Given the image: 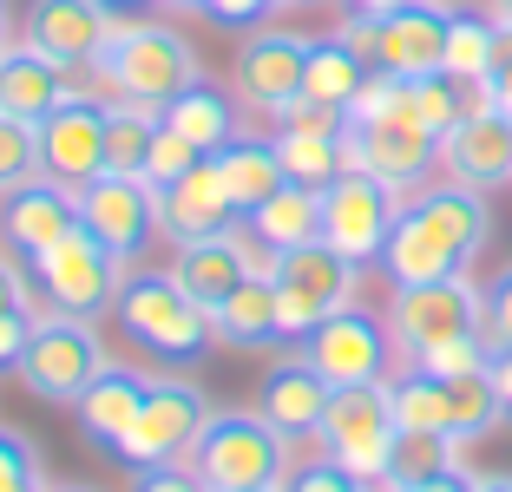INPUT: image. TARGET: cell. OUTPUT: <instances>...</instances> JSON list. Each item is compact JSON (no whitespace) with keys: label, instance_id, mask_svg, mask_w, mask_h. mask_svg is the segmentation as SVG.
<instances>
[{"label":"cell","instance_id":"cell-1","mask_svg":"<svg viewBox=\"0 0 512 492\" xmlns=\"http://www.w3.org/2000/svg\"><path fill=\"white\" fill-rule=\"evenodd\" d=\"M493 243V204L473 184H421L414 197H401V217L388 230V250H381V269L388 283H440V276H467L480 263V250Z\"/></svg>","mask_w":512,"mask_h":492},{"label":"cell","instance_id":"cell-2","mask_svg":"<svg viewBox=\"0 0 512 492\" xmlns=\"http://www.w3.org/2000/svg\"><path fill=\"white\" fill-rule=\"evenodd\" d=\"M92 79L106 86V99H132V105L165 112L184 86L204 79V60H197V46L184 40L178 27H158V20H119L112 40L99 46V60H92Z\"/></svg>","mask_w":512,"mask_h":492},{"label":"cell","instance_id":"cell-3","mask_svg":"<svg viewBox=\"0 0 512 492\" xmlns=\"http://www.w3.org/2000/svg\"><path fill=\"white\" fill-rule=\"evenodd\" d=\"M119 328L138 348L165 361V368H197V361L217 348V322L204 302H191L178 289V276H158V269H132L119 289Z\"/></svg>","mask_w":512,"mask_h":492},{"label":"cell","instance_id":"cell-4","mask_svg":"<svg viewBox=\"0 0 512 492\" xmlns=\"http://www.w3.org/2000/svg\"><path fill=\"white\" fill-rule=\"evenodd\" d=\"M191 466L211 492H243V486H283L289 479V440L256 414V407H224L204 420L191 447Z\"/></svg>","mask_w":512,"mask_h":492},{"label":"cell","instance_id":"cell-5","mask_svg":"<svg viewBox=\"0 0 512 492\" xmlns=\"http://www.w3.org/2000/svg\"><path fill=\"white\" fill-rule=\"evenodd\" d=\"M316 440H322V460H335L342 473L362 479V486H394V447H401V427H394L388 381L335 388Z\"/></svg>","mask_w":512,"mask_h":492},{"label":"cell","instance_id":"cell-6","mask_svg":"<svg viewBox=\"0 0 512 492\" xmlns=\"http://www.w3.org/2000/svg\"><path fill=\"white\" fill-rule=\"evenodd\" d=\"M99 368H106L99 328L79 322V315L46 309L40 322H33V342H27V355H20L14 374L27 381V394H40V401H53V407H73L79 394L99 381Z\"/></svg>","mask_w":512,"mask_h":492},{"label":"cell","instance_id":"cell-7","mask_svg":"<svg viewBox=\"0 0 512 492\" xmlns=\"http://www.w3.org/2000/svg\"><path fill=\"white\" fill-rule=\"evenodd\" d=\"M211 414H217V407L204 401L197 381H184V374H151V394H145L132 433L119 440L112 460H125L132 473H138V466H178V460H191L197 433H204V420H211Z\"/></svg>","mask_w":512,"mask_h":492},{"label":"cell","instance_id":"cell-8","mask_svg":"<svg viewBox=\"0 0 512 492\" xmlns=\"http://www.w3.org/2000/svg\"><path fill=\"white\" fill-rule=\"evenodd\" d=\"M33 276H40L46 309L79 315V322L112 315L119 309V289H125V263L92 230H73V237H60L46 256H33Z\"/></svg>","mask_w":512,"mask_h":492},{"label":"cell","instance_id":"cell-9","mask_svg":"<svg viewBox=\"0 0 512 492\" xmlns=\"http://www.w3.org/2000/svg\"><path fill=\"white\" fill-rule=\"evenodd\" d=\"M296 355L316 374H329L335 388H355V381H388L401 348H394V335H388V315H368L362 302H348V309L322 315V322L302 335Z\"/></svg>","mask_w":512,"mask_h":492},{"label":"cell","instance_id":"cell-10","mask_svg":"<svg viewBox=\"0 0 512 492\" xmlns=\"http://www.w3.org/2000/svg\"><path fill=\"white\" fill-rule=\"evenodd\" d=\"M342 151H348V171H368V178H381L394 197H414L427 178H434V164H440V138L427 132L414 112L368 119V125L348 119Z\"/></svg>","mask_w":512,"mask_h":492},{"label":"cell","instance_id":"cell-11","mask_svg":"<svg viewBox=\"0 0 512 492\" xmlns=\"http://www.w3.org/2000/svg\"><path fill=\"white\" fill-rule=\"evenodd\" d=\"M309 33L296 27H250L230 60V92H237L250 112H270L283 119L289 105H302V73H309Z\"/></svg>","mask_w":512,"mask_h":492},{"label":"cell","instance_id":"cell-12","mask_svg":"<svg viewBox=\"0 0 512 492\" xmlns=\"http://www.w3.org/2000/svg\"><path fill=\"white\" fill-rule=\"evenodd\" d=\"M486 289L473 276H440V283H407L388 296V335L401 348V361H414L421 348L447 342V335H467L480 328Z\"/></svg>","mask_w":512,"mask_h":492},{"label":"cell","instance_id":"cell-13","mask_svg":"<svg viewBox=\"0 0 512 492\" xmlns=\"http://www.w3.org/2000/svg\"><path fill=\"white\" fill-rule=\"evenodd\" d=\"M79 230H92L119 263H138L158 237V184L138 171H99L79 184Z\"/></svg>","mask_w":512,"mask_h":492},{"label":"cell","instance_id":"cell-14","mask_svg":"<svg viewBox=\"0 0 512 492\" xmlns=\"http://www.w3.org/2000/svg\"><path fill=\"white\" fill-rule=\"evenodd\" d=\"M394 217H401V197L368 171H342L335 184H322V243L342 250L348 263H381Z\"/></svg>","mask_w":512,"mask_h":492},{"label":"cell","instance_id":"cell-15","mask_svg":"<svg viewBox=\"0 0 512 492\" xmlns=\"http://www.w3.org/2000/svg\"><path fill=\"white\" fill-rule=\"evenodd\" d=\"M112 27H119V14H112L106 0H27L20 40L33 53H46L53 66H66V73H92V60L112 40Z\"/></svg>","mask_w":512,"mask_h":492},{"label":"cell","instance_id":"cell-16","mask_svg":"<svg viewBox=\"0 0 512 492\" xmlns=\"http://www.w3.org/2000/svg\"><path fill=\"white\" fill-rule=\"evenodd\" d=\"M106 125H112V105L92 99V92H73L60 112H46L40 119V164L46 178L60 184H92L106 171Z\"/></svg>","mask_w":512,"mask_h":492},{"label":"cell","instance_id":"cell-17","mask_svg":"<svg viewBox=\"0 0 512 492\" xmlns=\"http://www.w3.org/2000/svg\"><path fill=\"white\" fill-rule=\"evenodd\" d=\"M270 269V250L256 237H243L237 224L217 230V237H197L178 250V263H171V276H178V289L191 302H204V309H217V302L230 296V289H243L250 276H263Z\"/></svg>","mask_w":512,"mask_h":492},{"label":"cell","instance_id":"cell-18","mask_svg":"<svg viewBox=\"0 0 512 492\" xmlns=\"http://www.w3.org/2000/svg\"><path fill=\"white\" fill-rule=\"evenodd\" d=\"M73 230H79V191L60 178H46V171L0 197V237H7L14 256H27V263L46 256L60 237H73Z\"/></svg>","mask_w":512,"mask_h":492},{"label":"cell","instance_id":"cell-19","mask_svg":"<svg viewBox=\"0 0 512 492\" xmlns=\"http://www.w3.org/2000/svg\"><path fill=\"white\" fill-rule=\"evenodd\" d=\"M342 132H348V112H329V105H289L276 119V158L296 184H335L348 171V151H342Z\"/></svg>","mask_w":512,"mask_h":492},{"label":"cell","instance_id":"cell-20","mask_svg":"<svg viewBox=\"0 0 512 492\" xmlns=\"http://www.w3.org/2000/svg\"><path fill=\"white\" fill-rule=\"evenodd\" d=\"M447 27H453L447 0H407V7L381 14L375 66H388V73H401V79L447 73Z\"/></svg>","mask_w":512,"mask_h":492},{"label":"cell","instance_id":"cell-21","mask_svg":"<svg viewBox=\"0 0 512 492\" xmlns=\"http://www.w3.org/2000/svg\"><path fill=\"white\" fill-rule=\"evenodd\" d=\"M440 171H447L453 184H473V191L512 184V119L480 99L467 119L440 138Z\"/></svg>","mask_w":512,"mask_h":492},{"label":"cell","instance_id":"cell-22","mask_svg":"<svg viewBox=\"0 0 512 492\" xmlns=\"http://www.w3.org/2000/svg\"><path fill=\"white\" fill-rule=\"evenodd\" d=\"M230 224H237V204H230V191H224L217 158L191 164L178 184L158 191V237H171L178 250L197 243V237H217V230H230Z\"/></svg>","mask_w":512,"mask_h":492},{"label":"cell","instance_id":"cell-23","mask_svg":"<svg viewBox=\"0 0 512 492\" xmlns=\"http://www.w3.org/2000/svg\"><path fill=\"white\" fill-rule=\"evenodd\" d=\"M329 394H335L329 374H316L302 355H289V361H276V368L263 374L256 414L270 420L283 440H316V433H322V414H329Z\"/></svg>","mask_w":512,"mask_h":492},{"label":"cell","instance_id":"cell-24","mask_svg":"<svg viewBox=\"0 0 512 492\" xmlns=\"http://www.w3.org/2000/svg\"><path fill=\"white\" fill-rule=\"evenodd\" d=\"M145 394H151V374H145V368H132V361H106V368H99V381H92V388L73 401L79 433H86L92 447L119 453V440L132 433Z\"/></svg>","mask_w":512,"mask_h":492},{"label":"cell","instance_id":"cell-25","mask_svg":"<svg viewBox=\"0 0 512 492\" xmlns=\"http://www.w3.org/2000/svg\"><path fill=\"white\" fill-rule=\"evenodd\" d=\"M66 99H73L66 66H53L46 53H33L27 40L0 53V112H14V119H33V125H40L46 112H60Z\"/></svg>","mask_w":512,"mask_h":492},{"label":"cell","instance_id":"cell-26","mask_svg":"<svg viewBox=\"0 0 512 492\" xmlns=\"http://www.w3.org/2000/svg\"><path fill=\"white\" fill-rule=\"evenodd\" d=\"M276 283L302 289V296H316L322 309H348V302L362 296V263H348L342 250H329V243H302V250H283L270 263Z\"/></svg>","mask_w":512,"mask_h":492},{"label":"cell","instance_id":"cell-27","mask_svg":"<svg viewBox=\"0 0 512 492\" xmlns=\"http://www.w3.org/2000/svg\"><path fill=\"white\" fill-rule=\"evenodd\" d=\"M211 322H217V342L224 348H276L283 342V315H276V276L263 269V276H250L243 289H230L224 302L211 309Z\"/></svg>","mask_w":512,"mask_h":492},{"label":"cell","instance_id":"cell-28","mask_svg":"<svg viewBox=\"0 0 512 492\" xmlns=\"http://www.w3.org/2000/svg\"><path fill=\"white\" fill-rule=\"evenodd\" d=\"M211 158H217V171H224V191H230V204H237V217L263 210L289 184L283 158H276V138H243L237 132L224 151H211Z\"/></svg>","mask_w":512,"mask_h":492},{"label":"cell","instance_id":"cell-29","mask_svg":"<svg viewBox=\"0 0 512 492\" xmlns=\"http://www.w3.org/2000/svg\"><path fill=\"white\" fill-rule=\"evenodd\" d=\"M243 224H250V237L263 243V250H270V263H276L283 250H302V243L322 237V191H316V184H296V178H289L283 191H276L263 210H250Z\"/></svg>","mask_w":512,"mask_h":492},{"label":"cell","instance_id":"cell-30","mask_svg":"<svg viewBox=\"0 0 512 492\" xmlns=\"http://www.w3.org/2000/svg\"><path fill=\"white\" fill-rule=\"evenodd\" d=\"M165 125H171V132H184L197 151H224L230 138H237V105H230L224 86L197 79V86H184L178 99L165 105Z\"/></svg>","mask_w":512,"mask_h":492},{"label":"cell","instance_id":"cell-31","mask_svg":"<svg viewBox=\"0 0 512 492\" xmlns=\"http://www.w3.org/2000/svg\"><path fill=\"white\" fill-rule=\"evenodd\" d=\"M368 79V60L355 53L348 40H335V33H322L316 46H309V73H302V99L309 105H329V112H348V99L362 92Z\"/></svg>","mask_w":512,"mask_h":492},{"label":"cell","instance_id":"cell-32","mask_svg":"<svg viewBox=\"0 0 512 492\" xmlns=\"http://www.w3.org/2000/svg\"><path fill=\"white\" fill-rule=\"evenodd\" d=\"M388 401L401 433H453V381H440V374L401 368L388 381Z\"/></svg>","mask_w":512,"mask_h":492},{"label":"cell","instance_id":"cell-33","mask_svg":"<svg viewBox=\"0 0 512 492\" xmlns=\"http://www.w3.org/2000/svg\"><path fill=\"white\" fill-rule=\"evenodd\" d=\"M473 105H480V86H467V79H453V73H421V79H407V112L427 125L434 138H447L453 125L467 119Z\"/></svg>","mask_w":512,"mask_h":492},{"label":"cell","instance_id":"cell-34","mask_svg":"<svg viewBox=\"0 0 512 492\" xmlns=\"http://www.w3.org/2000/svg\"><path fill=\"white\" fill-rule=\"evenodd\" d=\"M499 60V20L493 14H460L453 7V27H447V73L467 79V86H486Z\"/></svg>","mask_w":512,"mask_h":492},{"label":"cell","instance_id":"cell-35","mask_svg":"<svg viewBox=\"0 0 512 492\" xmlns=\"http://www.w3.org/2000/svg\"><path fill=\"white\" fill-rule=\"evenodd\" d=\"M112 105V125H106V171H138L145 178V151L158 138V112L132 99H106Z\"/></svg>","mask_w":512,"mask_h":492},{"label":"cell","instance_id":"cell-36","mask_svg":"<svg viewBox=\"0 0 512 492\" xmlns=\"http://www.w3.org/2000/svg\"><path fill=\"white\" fill-rule=\"evenodd\" d=\"M506 420V401H499V388H493V374H460L453 381V440L460 447H473V440H486V433Z\"/></svg>","mask_w":512,"mask_h":492},{"label":"cell","instance_id":"cell-37","mask_svg":"<svg viewBox=\"0 0 512 492\" xmlns=\"http://www.w3.org/2000/svg\"><path fill=\"white\" fill-rule=\"evenodd\" d=\"M40 125L33 119H14V112H0V197L20 191L27 178H40Z\"/></svg>","mask_w":512,"mask_h":492},{"label":"cell","instance_id":"cell-38","mask_svg":"<svg viewBox=\"0 0 512 492\" xmlns=\"http://www.w3.org/2000/svg\"><path fill=\"white\" fill-rule=\"evenodd\" d=\"M460 440L453 433H401V447H394V486L401 479H434V473H453L460 466Z\"/></svg>","mask_w":512,"mask_h":492},{"label":"cell","instance_id":"cell-39","mask_svg":"<svg viewBox=\"0 0 512 492\" xmlns=\"http://www.w3.org/2000/svg\"><path fill=\"white\" fill-rule=\"evenodd\" d=\"M486 361H493V342H486L480 328H467V335H447V342L421 348V355L407 361V368H421V374H440V381H460V374H480Z\"/></svg>","mask_w":512,"mask_h":492},{"label":"cell","instance_id":"cell-40","mask_svg":"<svg viewBox=\"0 0 512 492\" xmlns=\"http://www.w3.org/2000/svg\"><path fill=\"white\" fill-rule=\"evenodd\" d=\"M0 492H46V460L20 427H0Z\"/></svg>","mask_w":512,"mask_h":492},{"label":"cell","instance_id":"cell-41","mask_svg":"<svg viewBox=\"0 0 512 492\" xmlns=\"http://www.w3.org/2000/svg\"><path fill=\"white\" fill-rule=\"evenodd\" d=\"M204 158H211V151H197L184 132H171L165 112H158V138H151V151H145V178L165 191V184H178L184 171H191V164H204Z\"/></svg>","mask_w":512,"mask_h":492},{"label":"cell","instance_id":"cell-42","mask_svg":"<svg viewBox=\"0 0 512 492\" xmlns=\"http://www.w3.org/2000/svg\"><path fill=\"white\" fill-rule=\"evenodd\" d=\"M394 112H407V79H401V73H388V66H368L362 92L348 99V119L368 125V119H394Z\"/></svg>","mask_w":512,"mask_h":492},{"label":"cell","instance_id":"cell-43","mask_svg":"<svg viewBox=\"0 0 512 492\" xmlns=\"http://www.w3.org/2000/svg\"><path fill=\"white\" fill-rule=\"evenodd\" d=\"M480 335L493 348H512V263L486 283V309H480Z\"/></svg>","mask_w":512,"mask_h":492},{"label":"cell","instance_id":"cell-44","mask_svg":"<svg viewBox=\"0 0 512 492\" xmlns=\"http://www.w3.org/2000/svg\"><path fill=\"white\" fill-rule=\"evenodd\" d=\"M276 315H283V342H302V335H309L322 315H335V309H322L316 296H302V289L276 283Z\"/></svg>","mask_w":512,"mask_h":492},{"label":"cell","instance_id":"cell-45","mask_svg":"<svg viewBox=\"0 0 512 492\" xmlns=\"http://www.w3.org/2000/svg\"><path fill=\"white\" fill-rule=\"evenodd\" d=\"M276 7H289V0H204V20L250 33V27H270V14H276Z\"/></svg>","mask_w":512,"mask_h":492},{"label":"cell","instance_id":"cell-46","mask_svg":"<svg viewBox=\"0 0 512 492\" xmlns=\"http://www.w3.org/2000/svg\"><path fill=\"white\" fill-rule=\"evenodd\" d=\"M283 492H368V486H362L355 473H342L335 460H309L302 473L283 479Z\"/></svg>","mask_w":512,"mask_h":492},{"label":"cell","instance_id":"cell-47","mask_svg":"<svg viewBox=\"0 0 512 492\" xmlns=\"http://www.w3.org/2000/svg\"><path fill=\"white\" fill-rule=\"evenodd\" d=\"M480 99L512 119V20H499V60H493V79L480 86Z\"/></svg>","mask_w":512,"mask_h":492},{"label":"cell","instance_id":"cell-48","mask_svg":"<svg viewBox=\"0 0 512 492\" xmlns=\"http://www.w3.org/2000/svg\"><path fill=\"white\" fill-rule=\"evenodd\" d=\"M132 492H211V486H204V479L178 460V466H138V473H132Z\"/></svg>","mask_w":512,"mask_h":492},{"label":"cell","instance_id":"cell-49","mask_svg":"<svg viewBox=\"0 0 512 492\" xmlns=\"http://www.w3.org/2000/svg\"><path fill=\"white\" fill-rule=\"evenodd\" d=\"M33 322H40L33 309H7L0 315V368H20V355H27V342H33Z\"/></svg>","mask_w":512,"mask_h":492},{"label":"cell","instance_id":"cell-50","mask_svg":"<svg viewBox=\"0 0 512 492\" xmlns=\"http://www.w3.org/2000/svg\"><path fill=\"white\" fill-rule=\"evenodd\" d=\"M388 492H473V473L467 466H453V473H434V479H401Z\"/></svg>","mask_w":512,"mask_h":492},{"label":"cell","instance_id":"cell-51","mask_svg":"<svg viewBox=\"0 0 512 492\" xmlns=\"http://www.w3.org/2000/svg\"><path fill=\"white\" fill-rule=\"evenodd\" d=\"M7 309H27V276L14 269V256H0V315Z\"/></svg>","mask_w":512,"mask_h":492},{"label":"cell","instance_id":"cell-52","mask_svg":"<svg viewBox=\"0 0 512 492\" xmlns=\"http://www.w3.org/2000/svg\"><path fill=\"white\" fill-rule=\"evenodd\" d=\"M486 374H493L499 401H506V414H512V348H493V361H486Z\"/></svg>","mask_w":512,"mask_h":492},{"label":"cell","instance_id":"cell-53","mask_svg":"<svg viewBox=\"0 0 512 492\" xmlns=\"http://www.w3.org/2000/svg\"><path fill=\"white\" fill-rule=\"evenodd\" d=\"M473 492H512V473H473Z\"/></svg>","mask_w":512,"mask_h":492},{"label":"cell","instance_id":"cell-54","mask_svg":"<svg viewBox=\"0 0 512 492\" xmlns=\"http://www.w3.org/2000/svg\"><path fill=\"white\" fill-rule=\"evenodd\" d=\"M342 7H355V14H394V7H407V0H342Z\"/></svg>","mask_w":512,"mask_h":492},{"label":"cell","instance_id":"cell-55","mask_svg":"<svg viewBox=\"0 0 512 492\" xmlns=\"http://www.w3.org/2000/svg\"><path fill=\"white\" fill-rule=\"evenodd\" d=\"M165 7H178V14H204V0H165Z\"/></svg>","mask_w":512,"mask_h":492},{"label":"cell","instance_id":"cell-56","mask_svg":"<svg viewBox=\"0 0 512 492\" xmlns=\"http://www.w3.org/2000/svg\"><path fill=\"white\" fill-rule=\"evenodd\" d=\"M493 7V20H512V0H486Z\"/></svg>","mask_w":512,"mask_h":492},{"label":"cell","instance_id":"cell-57","mask_svg":"<svg viewBox=\"0 0 512 492\" xmlns=\"http://www.w3.org/2000/svg\"><path fill=\"white\" fill-rule=\"evenodd\" d=\"M0 53H7V0H0Z\"/></svg>","mask_w":512,"mask_h":492},{"label":"cell","instance_id":"cell-58","mask_svg":"<svg viewBox=\"0 0 512 492\" xmlns=\"http://www.w3.org/2000/svg\"><path fill=\"white\" fill-rule=\"evenodd\" d=\"M106 7H112V14H119V7H145V0H106Z\"/></svg>","mask_w":512,"mask_h":492},{"label":"cell","instance_id":"cell-59","mask_svg":"<svg viewBox=\"0 0 512 492\" xmlns=\"http://www.w3.org/2000/svg\"><path fill=\"white\" fill-rule=\"evenodd\" d=\"M46 492H99V486H46Z\"/></svg>","mask_w":512,"mask_h":492},{"label":"cell","instance_id":"cell-60","mask_svg":"<svg viewBox=\"0 0 512 492\" xmlns=\"http://www.w3.org/2000/svg\"><path fill=\"white\" fill-rule=\"evenodd\" d=\"M243 492H283V486H243Z\"/></svg>","mask_w":512,"mask_h":492},{"label":"cell","instance_id":"cell-61","mask_svg":"<svg viewBox=\"0 0 512 492\" xmlns=\"http://www.w3.org/2000/svg\"><path fill=\"white\" fill-rule=\"evenodd\" d=\"M289 7H309V0H289Z\"/></svg>","mask_w":512,"mask_h":492}]
</instances>
